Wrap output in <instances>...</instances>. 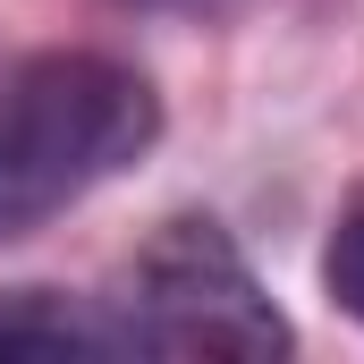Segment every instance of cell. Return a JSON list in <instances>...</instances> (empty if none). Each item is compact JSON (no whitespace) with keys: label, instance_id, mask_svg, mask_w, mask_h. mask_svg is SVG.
<instances>
[{"label":"cell","instance_id":"cell-1","mask_svg":"<svg viewBox=\"0 0 364 364\" xmlns=\"http://www.w3.org/2000/svg\"><path fill=\"white\" fill-rule=\"evenodd\" d=\"M161 136V93L102 51H34L0 93V246L136 170Z\"/></svg>","mask_w":364,"mask_h":364},{"label":"cell","instance_id":"cell-2","mask_svg":"<svg viewBox=\"0 0 364 364\" xmlns=\"http://www.w3.org/2000/svg\"><path fill=\"white\" fill-rule=\"evenodd\" d=\"M119 339L136 356H229V364H263L296 348L288 314L263 296L255 263L212 212H178L136 246Z\"/></svg>","mask_w":364,"mask_h":364},{"label":"cell","instance_id":"cell-3","mask_svg":"<svg viewBox=\"0 0 364 364\" xmlns=\"http://www.w3.org/2000/svg\"><path fill=\"white\" fill-rule=\"evenodd\" d=\"M119 314L68 305L60 288H9L0 296V356H119Z\"/></svg>","mask_w":364,"mask_h":364},{"label":"cell","instance_id":"cell-4","mask_svg":"<svg viewBox=\"0 0 364 364\" xmlns=\"http://www.w3.org/2000/svg\"><path fill=\"white\" fill-rule=\"evenodd\" d=\"M322 288L339 314L364 322V195H348V212L331 220V246H322Z\"/></svg>","mask_w":364,"mask_h":364}]
</instances>
